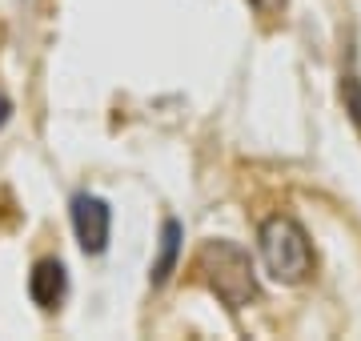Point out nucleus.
Wrapping results in <instances>:
<instances>
[{
    "label": "nucleus",
    "instance_id": "f257e3e1",
    "mask_svg": "<svg viewBox=\"0 0 361 341\" xmlns=\"http://www.w3.org/2000/svg\"><path fill=\"white\" fill-rule=\"evenodd\" d=\"M197 273L229 309H245L257 297V277H253V261L241 245L233 241H205L197 253Z\"/></svg>",
    "mask_w": 361,
    "mask_h": 341
},
{
    "label": "nucleus",
    "instance_id": "0eeeda50",
    "mask_svg": "<svg viewBox=\"0 0 361 341\" xmlns=\"http://www.w3.org/2000/svg\"><path fill=\"white\" fill-rule=\"evenodd\" d=\"M8 117H13V105H8V97H0V129L8 125Z\"/></svg>",
    "mask_w": 361,
    "mask_h": 341
},
{
    "label": "nucleus",
    "instance_id": "39448f33",
    "mask_svg": "<svg viewBox=\"0 0 361 341\" xmlns=\"http://www.w3.org/2000/svg\"><path fill=\"white\" fill-rule=\"evenodd\" d=\"M177 257H180V225L165 221V229H161V253H157V261H153V285H165L169 277H173Z\"/></svg>",
    "mask_w": 361,
    "mask_h": 341
},
{
    "label": "nucleus",
    "instance_id": "20e7f679",
    "mask_svg": "<svg viewBox=\"0 0 361 341\" xmlns=\"http://www.w3.org/2000/svg\"><path fill=\"white\" fill-rule=\"evenodd\" d=\"M65 289H68V277H65V265L61 261L44 257V261L32 265V273H28V297H32V305L56 309L61 297H65Z\"/></svg>",
    "mask_w": 361,
    "mask_h": 341
},
{
    "label": "nucleus",
    "instance_id": "f03ea898",
    "mask_svg": "<svg viewBox=\"0 0 361 341\" xmlns=\"http://www.w3.org/2000/svg\"><path fill=\"white\" fill-rule=\"evenodd\" d=\"M261 261L269 269L273 281H281V285H301L305 277L313 273V249H310V237L305 229L293 221V217H269V221L261 225Z\"/></svg>",
    "mask_w": 361,
    "mask_h": 341
},
{
    "label": "nucleus",
    "instance_id": "7ed1b4c3",
    "mask_svg": "<svg viewBox=\"0 0 361 341\" xmlns=\"http://www.w3.org/2000/svg\"><path fill=\"white\" fill-rule=\"evenodd\" d=\"M73 229L85 253H104L109 249V233H113V209L92 193H77L73 197Z\"/></svg>",
    "mask_w": 361,
    "mask_h": 341
},
{
    "label": "nucleus",
    "instance_id": "423d86ee",
    "mask_svg": "<svg viewBox=\"0 0 361 341\" xmlns=\"http://www.w3.org/2000/svg\"><path fill=\"white\" fill-rule=\"evenodd\" d=\"M341 97H345L349 113H353V120L361 125V80L357 77H345V85H341Z\"/></svg>",
    "mask_w": 361,
    "mask_h": 341
}]
</instances>
